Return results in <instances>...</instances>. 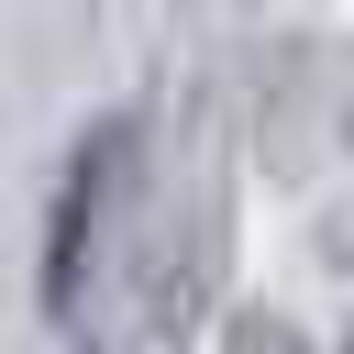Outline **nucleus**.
I'll return each mask as SVG.
<instances>
[{"label": "nucleus", "mask_w": 354, "mask_h": 354, "mask_svg": "<svg viewBox=\"0 0 354 354\" xmlns=\"http://www.w3.org/2000/svg\"><path fill=\"white\" fill-rule=\"evenodd\" d=\"M122 177H133V122L111 111V122H88L77 133V155L55 166V199H44V254H33V310L66 332L77 321V299H88V266H100V232H111V210H122Z\"/></svg>", "instance_id": "nucleus-1"}, {"label": "nucleus", "mask_w": 354, "mask_h": 354, "mask_svg": "<svg viewBox=\"0 0 354 354\" xmlns=\"http://www.w3.org/2000/svg\"><path fill=\"white\" fill-rule=\"evenodd\" d=\"M210 354H321V343H310V332H299L288 310H266V299H243V310L221 321V343H210Z\"/></svg>", "instance_id": "nucleus-2"}, {"label": "nucleus", "mask_w": 354, "mask_h": 354, "mask_svg": "<svg viewBox=\"0 0 354 354\" xmlns=\"http://www.w3.org/2000/svg\"><path fill=\"white\" fill-rule=\"evenodd\" d=\"M343 266H354V232H343Z\"/></svg>", "instance_id": "nucleus-3"}, {"label": "nucleus", "mask_w": 354, "mask_h": 354, "mask_svg": "<svg viewBox=\"0 0 354 354\" xmlns=\"http://www.w3.org/2000/svg\"><path fill=\"white\" fill-rule=\"evenodd\" d=\"M343 354H354V321H343Z\"/></svg>", "instance_id": "nucleus-4"}]
</instances>
